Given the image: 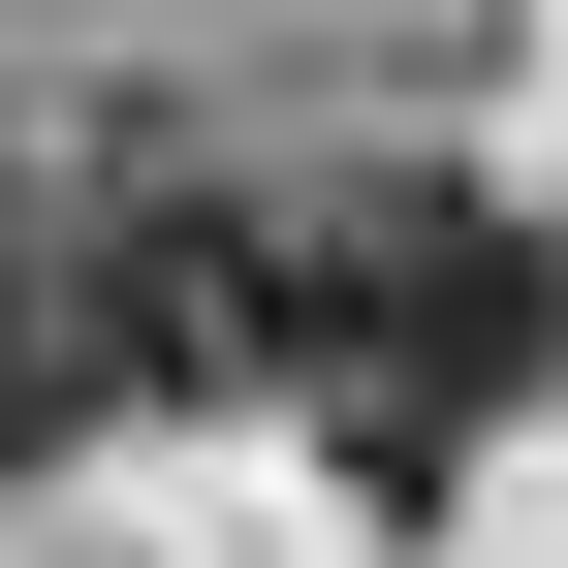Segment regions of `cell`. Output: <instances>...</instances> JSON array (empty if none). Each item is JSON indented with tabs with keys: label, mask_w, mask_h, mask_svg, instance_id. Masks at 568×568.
I'll use <instances>...</instances> for the list:
<instances>
[{
	"label": "cell",
	"mask_w": 568,
	"mask_h": 568,
	"mask_svg": "<svg viewBox=\"0 0 568 568\" xmlns=\"http://www.w3.org/2000/svg\"><path fill=\"white\" fill-rule=\"evenodd\" d=\"M284 379L347 410L379 506H443V474L568 379V253L506 222V190H316V222H284Z\"/></svg>",
	"instance_id": "obj_1"
},
{
	"label": "cell",
	"mask_w": 568,
	"mask_h": 568,
	"mask_svg": "<svg viewBox=\"0 0 568 568\" xmlns=\"http://www.w3.org/2000/svg\"><path fill=\"white\" fill-rule=\"evenodd\" d=\"M63 316H95V410H222V379H284V222L190 190V159H126L95 253H63Z\"/></svg>",
	"instance_id": "obj_2"
},
{
	"label": "cell",
	"mask_w": 568,
	"mask_h": 568,
	"mask_svg": "<svg viewBox=\"0 0 568 568\" xmlns=\"http://www.w3.org/2000/svg\"><path fill=\"white\" fill-rule=\"evenodd\" d=\"M63 410H95V316H63V284H0V474H32Z\"/></svg>",
	"instance_id": "obj_3"
}]
</instances>
